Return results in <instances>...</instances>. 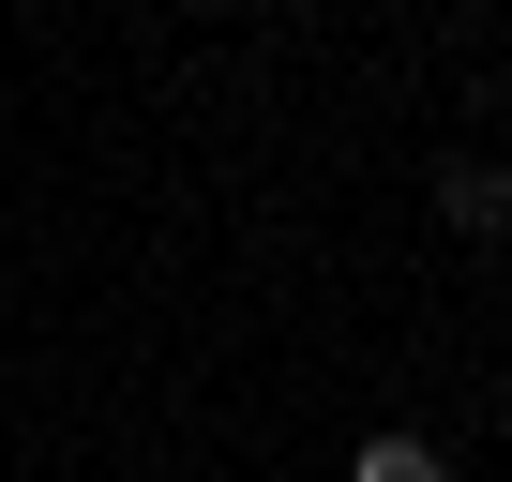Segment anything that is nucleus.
I'll return each instance as SVG.
<instances>
[{"mask_svg":"<svg viewBox=\"0 0 512 482\" xmlns=\"http://www.w3.org/2000/svg\"><path fill=\"white\" fill-rule=\"evenodd\" d=\"M437 226H452V241H497V226H512V166L452 151V166H437Z\"/></svg>","mask_w":512,"mask_h":482,"instance_id":"1","label":"nucleus"},{"mask_svg":"<svg viewBox=\"0 0 512 482\" xmlns=\"http://www.w3.org/2000/svg\"><path fill=\"white\" fill-rule=\"evenodd\" d=\"M347 482H452V467H437V437H362Z\"/></svg>","mask_w":512,"mask_h":482,"instance_id":"2","label":"nucleus"}]
</instances>
